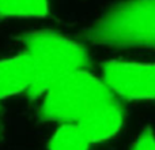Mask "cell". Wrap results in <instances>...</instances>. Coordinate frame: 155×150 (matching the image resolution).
Listing matches in <instances>:
<instances>
[{
  "mask_svg": "<svg viewBox=\"0 0 155 150\" xmlns=\"http://www.w3.org/2000/svg\"><path fill=\"white\" fill-rule=\"evenodd\" d=\"M102 80L125 100H155V63L109 60L102 66Z\"/></svg>",
  "mask_w": 155,
  "mask_h": 150,
  "instance_id": "obj_4",
  "label": "cell"
},
{
  "mask_svg": "<svg viewBox=\"0 0 155 150\" xmlns=\"http://www.w3.org/2000/svg\"><path fill=\"white\" fill-rule=\"evenodd\" d=\"M116 94L94 75L84 71L59 79L44 93L40 113L46 120L82 124Z\"/></svg>",
  "mask_w": 155,
  "mask_h": 150,
  "instance_id": "obj_3",
  "label": "cell"
},
{
  "mask_svg": "<svg viewBox=\"0 0 155 150\" xmlns=\"http://www.w3.org/2000/svg\"><path fill=\"white\" fill-rule=\"evenodd\" d=\"M91 141L75 123H61L49 141V150H90Z\"/></svg>",
  "mask_w": 155,
  "mask_h": 150,
  "instance_id": "obj_6",
  "label": "cell"
},
{
  "mask_svg": "<svg viewBox=\"0 0 155 150\" xmlns=\"http://www.w3.org/2000/svg\"><path fill=\"white\" fill-rule=\"evenodd\" d=\"M25 52L35 68V82L27 96L37 98L59 79L84 71L90 59L83 46L75 41L49 30L29 32L22 37Z\"/></svg>",
  "mask_w": 155,
  "mask_h": 150,
  "instance_id": "obj_2",
  "label": "cell"
},
{
  "mask_svg": "<svg viewBox=\"0 0 155 150\" xmlns=\"http://www.w3.org/2000/svg\"><path fill=\"white\" fill-rule=\"evenodd\" d=\"M34 82V64L25 51L21 55L0 60V100L19 93L29 94Z\"/></svg>",
  "mask_w": 155,
  "mask_h": 150,
  "instance_id": "obj_5",
  "label": "cell"
},
{
  "mask_svg": "<svg viewBox=\"0 0 155 150\" xmlns=\"http://www.w3.org/2000/svg\"><path fill=\"white\" fill-rule=\"evenodd\" d=\"M86 41L112 48L155 49V0H123L83 34Z\"/></svg>",
  "mask_w": 155,
  "mask_h": 150,
  "instance_id": "obj_1",
  "label": "cell"
},
{
  "mask_svg": "<svg viewBox=\"0 0 155 150\" xmlns=\"http://www.w3.org/2000/svg\"><path fill=\"white\" fill-rule=\"evenodd\" d=\"M49 0H0V18H42Z\"/></svg>",
  "mask_w": 155,
  "mask_h": 150,
  "instance_id": "obj_7",
  "label": "cell"
},
{
  "mask_svg": "<svg viewBox=\"0 0 155 150\" xmlns=\"http://www.w3.org/2000/svg\"><path fill=\"white\" fill-rule=\"evenodd\" d=\"M131 150H155V134L153 130H143L135 139Z\"/></svg>",
  "mask_w": 155,
  "mask_h": 150,
  "instance_id": "obj_8",
  "label": "cell"
},
{
  "mask_svg": "<svg viewBox=\"0 0 155 150\" xmlns=\"http://www.w3.org/2000/svg\"><path fill=\"white\" fill-rule=\"evenodd\" d=\"M0 134H2V123H0Z\"/></svg>",
  "mask_w": 155,
  "mask_h": 150,
  "instance_id": "obj_9",
  "label": "cell"
}]
</instances>
